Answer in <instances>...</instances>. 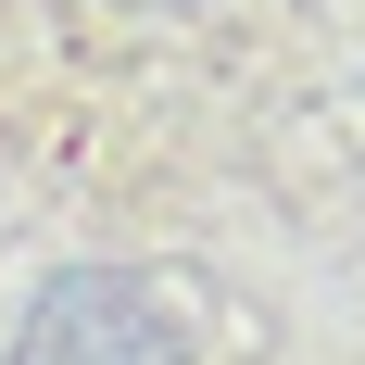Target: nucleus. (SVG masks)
Wrapping results in <instances>:
<instances>
[{"mask_svg": "<svg viewBox=\"0 0 365 365\" xmlns=\"http://www.w3.org/2000/svg\"><path fill=\"white\" fill-rule=\"evenodd\" d=\"M13 365H202V353H189V315L151 290L139 264H63L26 302Z\"/></svg>", "mask_w": 365, "mask_h": 365, "instance_id": "obj_1", "label": "nucleus"}]
</instances>
